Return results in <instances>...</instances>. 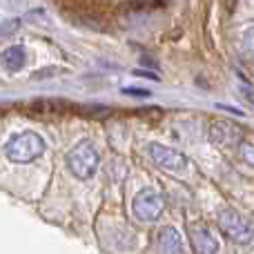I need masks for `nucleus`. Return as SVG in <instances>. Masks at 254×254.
Segmentation results:
<instances>
[{
	"label": "nucleus",
	"instance_id": "f257e3e1",
	"mask_svg": "<svg viewBox=\"0 0 254 254\" xmlns=\"http://www.w3.org/2000/svg\"><path fill=\"white\" fill-rule=\"evenodd\" d=\"M45 149H47V145H45L43 136H38L36 131H20V134H13L4 143L2 152L13 163H29L43 156Z\"/></svg>",
	"mask_w": 254,
	"mask_h": 254
},
{
	"label": "nucleus",
	"instance_id": "f03ea898",
	"mask_svg": "<svg viewBox=\"0 0 254 254\" xmlns=\"http://www.w3.org/2000/svg\"><path fill=\"white\" fill-rule=\"evenodd\" d=\"M67 165H69L71 174L76 176V179H92L94 174L98 172V152L96 147H94L89 140H80V143H76L74 147L69 149V154H67Z\"/></svg>",
	"mask_w": 254,
	"mask_h": 254
},
{
	"label": "nucleus",
	"instance_id": "7ed1b4c3",
	"mask_svg": "<svg viewBox=\"0 0 254 254\" xmlns=\"http://www.w3.org/2000/svg\"><path fill=\"white\" fill-rule=\"evenodd\" d=\"M216 221H219L221 232H223L230 241L243 246V243H250L254 239V225L243 214L232 210V207H223V210L219 212V216H216Z\"/></svg>",
	"mask_w": 254,
	"mask_h": 254
},
{
	"label": "nucleus",
	"instance_id": "20e7f679",
	"mask_svg": "<svg viewBox=\"0 0 254 254\" xmlns=\"http://www.w3.org/2000/svg\"><path fill=\"white\" fill-rule=\"evenodd\" d=\"M163 210H165V196H163V192L156 188L140 190L134 196V201H131V212H134V216L138 221H145V223L156 221L158 216L163 214Z\"/></svg>",
	"mask_w": 254,
	"mask_h": 254
},
{
	"label": "nucleus",
	"instance_id": "39448f33",
	"mask_svg": "<svg viewBox=\"0 0 254 254\" xmlns=\"http://www.w3.org/2000/svg\"><path fill=\"white\" fill-rule=\"evenodd\" d=\"M22 110H25V114L34 116V119L45 121V119H65L69 114H76L78 105H74L67 98H38L34 103H27Z\"/></svg>",
	"mask_w": 254,
	"mask_h": 254
},
{
	"label": "nucleus",
	"instance_id": "423d86ee",
	"mask_svg": "<svg viewBox=\"0 0 254 254\" xmlns=\"http://www.w3.org/2000/svg\"><path fill=\"white\" fill-rule=\"evenodd\" d=\"M145 152L156 165H161L163 170L172 172V174H185L190 170V161L185 158V154H181L174 147H167V145L161 143H149Z\"/></svg>",
	"mask_w": 254,
	"mask_h": 254
},
{
	"label": "nucleus",
	"instance_id": "0eeeda50",
	"mask_svg": "<svg viewBox=\"0 0 254 254\" xmlns=\"http://www.w3.org/2000/svg\"><path fill=\"white\" fill-rule=\"evenodd\" d=\"M207 136L221 147H237L243 143V129L232 121H212L207 127Z\"/></svg>",
	"mask_w": 254,
	"mask_h": 254
},
{
	"label": "nucleus",
	"instance_id": "6e6552de",
	"mask_svg": "<svg viewBox=\"0 0 254 254\" xmlns=\"http://www.w3.org/2000/svg\"><path fill=\"white\" fill-rule=\"evenodd\" d=\"M190 241H192L194 254H216L219 252V239L203 223H196L190 228Z\"/></svg>",
	"mask_w": 254,
	"mask_h": 254
},
{
	"label": "nucleus",
	"instance_id": "1a4fd4ad",
	"mask_svg": "<svg viewBox=\"0 0 254 254\" xmlns=\"http://www.w3.org/2000/svg\"><path fill=\"white\" fill-rule=\"evenodd\" d=\"M183 250V241H181V234L176 228H163L158 234V252L161 254H181Z\"/></svg>",
	"mask_w": 254,
	"mask_h": 254
},
{
	"label": "nucleus",
	"instance_id": "9d476101",
	"mask_svg": "<svg viewBox=\"0 0 254 254\" xmlns=\"http://www.w3.org/2000/svg\"><path fill=\"white\" fill-rule=\"evenodd\" d=\"M0 63H2L7 69L18 71L22 65H25V49L13 45V47H7L2 54H0Z\"/></svg>",
	"mask_w": 254,
	"mask_h": 254
},
{
	"label": "nucleus",
	"instance_id": "9b49d317",
	"mask_svg": "<svg viewBox=\"0 0 254 254\" xmlns=\"http://www.w3.org/2000/svg\"><path fill=\"white\" fill-rule=\"evenodd\" d=\"M76 114L89 116V119H101V116L110 114V107H103V105H78V112H76Z\"/></svg>",
	"mask_w": 254,
	"mask_h": 254
},
{
	"label": "nucleus",
	"instance_id": "f8f14e48",
	"mask_svg": "<svg viewBox=\"0 0 254 254\" xmlns=\"http://www.w3.org/2000/svg\"><path fill=\"white\" fill-rule=\"evenodd\" d=\"M156 7H161L158 0H129L127 2L129 11H149V9H156Z\"/></svg>",
	"mask_w": 254,
	"mask_h": 254
},
{
	"label": "nucleus",
	"instance_id": "ddd939ff",
	"mask_svg": "<svg viewBox=\"0 0 254 254\" xmlns=\"http://www.w3.org/2000/svg\"><path fill=\"white\" fill-rule=\"evenodd\" d=\"M239 154H241L243 163L254 167V143H241L239 145Z\"/></svg>",
	"mask_w": 254,
	"mask_h": 254
},
{
	"label": "nucleus",
	"instance_id": "4468645a",
	"mask_svg": "<svg viewBox=\"0 0 254 254\" xmlns=\"http://www.w3.org/2000/svg\"><path fill=\"white\" fill-rule=\"evenodd\" d=\"M241 45H243V49H246V52L254 54V27H250V29L243 31V36H241Z\"/></svg>",
	"mask_w": 254,
	"mask_h": 254
},
{
	"label": "nucleus",
	"instance_id": "2eb2a0df",
	"mask_svg": "<svg viewBox=\"0 0 254 254\" xmlns=\"http://www.w3.org/2000/svg\"><path fill=\"white\" fill-rule=\"evenodd\" d=\"M138 116H149V121H161L163 112L158 107H145V110H138Z\"/></svg>",
	"mask_w": 254,
	"mask_h": 254
},
{
	"label": "nucleus",
	"instance_id": "dca6fc26",
	"mask_svg": "<svg viewBox=\"0 0 254 254\" xmlns=\"http://www.w3.org/2000/svg\"><path fill=\"white\" fill-rule=\"evenodd\" d=\"M241 94H243L246 98H250V103L254 105V89L250 87V85H241Z\"/></svg>",
	"mask_w": 254,
	"mask_h": 254
},
{
	"label": "nucleus",
	"instance_id": "f3484780",
	"mask_svg": "<svg viewBox=\"0 0 254 254\" xmlns=\"http://www.w3.org/2000/svg\"><path fill=\"white\" fill-rule=\"evenodd\" d=\"M125 94H129V96H149V92H147V89H131V87H127L125 89Z\"/></svg>",
	"mask_w": 254,
	"mask_h": 254
}]
</instances>
